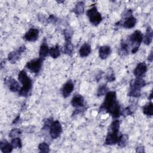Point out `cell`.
Wrapping results in <instances>:
<instances>
[{
    "label": "cell",
    "mask_w": 153,
    "mask_h": 153,
    "mask_svg": "<svg viewBox=\"0 0 153 153\" xmlns=\"http://www.w3.org/2000/svg\"><path fill=\"white\" fill-rule=\"evenodd\" d=\"M99 111H106L114 118H117L121 115L120 106L117 100L116 93L115 91H108L106 94L105 100L100 106Z\"/></svg>",
    "instance_id": "6da1fadb"
},
{
    "label": "cell",
    "mask_w": 153,
    "mask_h": 153,
    "mask_svg": "<svg viewBox=\"0 0 153 153\" xmlns=\"http://www.w3.org/2000/svg\"><path fill=\"white\" fill-rule=\"evenodd\" d=\"M120 121L115 120L111 124L108 132L105 139V144L107 145H112L118 143L120 136H119Z\"/></svg>",
    "instance_id": "7a4b0ae2"
},
{
    "label": "cell",
    "mask_w": 153,
    "mask_h": 153,
    "mask_svg": "<svg viewBox=\"0 0 153 153\" xmlns=\"http://www.w3.org/2000/svg\"><path fill=\"white\" fill-rule=\"evenodd\" d=\"M18 79L22 84V87L20 88L19 91V94L20 96H27L32 89V80L27 76L25 70H22L20 72V73L19 74Z\"/></svg>",
    "instance_id": "3957f363"
},
{
    "label": "cell",
    "mask_w": 153,
    "mask_h": 153,
    "mask_svg": "<svg viewBox=\"0 0 153 153\" xmlns=\"http://www.w3.org/2000/svg\"><path fill=\"white\" fill-rule=\"evenodd\" d=\"M143 34L140 30H135L131 35L129 36L127 42L130 47H131V51L132 53H135L139 49L140 43L143 41Z\"/></svg>",
    "instance_id": "277c9868"
},
{
    "label": "cell",
    "mask_w": 153,
    "mask_h": 153,
    "mask_svg": "<svg viewBox=\"0 0 153 153\" xmlns=\"http://www.w3.org/2000/svg\"><path fill=\"white\" fill-rule=\"evenodd\" d=\"M146 85L145 80L141 76L137 77L130 82V88L128 93V96L138 97L140 96V89Z\"/></svg>",
    "instance_id": "5b68a950"
},
{
    "label": "cell",
    "mask_w": 153,
    "mask_h": 153,
    "mask_svg": "<svg viewBox=\"0 0 153 153\" xmlns=\"http://www.w3.org/2000/svg\"><path fill=\"white\" fill-rule=\"evenodd\" d=\"M87 16L89 19L90 22L94 26L98 25L102 20L100 13L97 11V8L94 6L87 11Z\"/></svg>",
    "instance_id": "8992f818"
},
{
    "label": "cell",
    "mask_w": 153,
    "mask_h": 153,
    "mask_svg": "<svg viewBox=\"0 0 153 153\" xmlns=\"http://www.w3.org/2000/svg\"><path fill=\"white\" fill-rule=\"evenodd\" d=\"M43 59L42 58H38L33 59L26 63V67L32 72L37 74L39 72L41 68Z\"/></svg>",
    "instance_id": "52a82bcc"
},
{
    "label": "cell",
    "mask_w": 153,
    "mask_h": 153,
    "mask_svg": "<svg viewBox=\"0 0 153 153\" xmlns=\"http://www.w3.org/2000/svg\"><path fill=\"white\" fill-rule=\"evenodd\" d=\"M62 131V126L59 121H53L50 127V134L52 139L59 137Z\"/></svg>",
    "instance_id": "ba28073f"
},
{
    "label": "cell",
    "mask_w": 153,
    "mask_h": 153,
    "mask_svg": "<svg viewBox=\"0 0 153 153\" xmlns=\"http://www.w3.org/2000/svg\"><path fill=\"white\" fill-rule=\"evenodd\" d=\"M26 50V47L22 45L17 50L10 52L8 55V59L11 63H15L20 58L22 53Z\"/></svg>",
    "instance_id": "9c48e42d"
},
{
    "label": "cell",
    "mask_w": 153,
    "mask_h": 153,
    "mask_svg": "<svg viewBox=\"0 0 153 153\" xmlns=\"http://www.w3.org/2000/svg\"><path fill=\"white\" fill-rule=\"evenodd\" d=\"M4 84L13 92H17L20 89L18 82L11 76H7L4 79Z\"/></svg>",
    "instance_id": "30bf717a"
},
{
    "label": "cell",
    "mask_w": 153,
    "mask_h": 153,
    "mask_svg": "<svg viewBox=\"0 0 153 153\" xmlns=\"http://www.w3.org/2000/svg\"><path fill=\"white\" fill-rule=\"evenodd\" d=\"M39 36V30L35 27L30 28L24 35L25 40L30 42H34L37 40Z\"/></svg>",
    "instance_id": "8fae6325"
},
{
    "label": "cell",
    "mask_w": 153,
    "mask_h": 153,
    "mask_svg": "<svg viewBox=\"0 0 153 153\" xmlns=\"http://www.w3.org/2000/svg\"><path fill=\"white\" fill-rule=\"evenodd\" d=\"M74 88V83L71 80L68 81L62 87V94L65 98L68 97L72 92Z\"/></svg>",
    "instance_id": "7c38bea8"
},
{
    "label": "cell",
    "mask_w": 153,
    "mask_h": 153,
    "mask_svg": "<svg viewBox=\"0 0 153 153\" xmlns=\"http://www.w3.org/2000/svg\"><path fill=\"white\" fill-rule=\"evenodd\" d=\"M147 71V66L145 62L139 63L133 71V74L136 77L142 76Z\"/></svg>",
    "instance_id": "4fadbf2b"
},
{
    "label": "cell",
    "mask_w": 153,
    "mask_h": 153,
    "mask_svg": "<svg viewBox=\"0 0 153 153\" xmlns=\"http://www.w3.org/2000/svg\"><path fill=\"white\" fill-rule=\"evenodd\" d=\"M71 103L74 107H76V108H81L84 106V99L81 95L76 94L72 99Z\"/></svg>",
    "instance_id": "5bb4252c"
},
{
    "label": "cell",
    "mask_w": 153,
    "mask_h": 153,
    "mask_svg": "<svg viewBox=\"0 0 153 153\" xmlns=\"http://www.w3.org/2000/svg\"><path fill=\"white\" fill-rule=\"evenodd\" d=\"M49 50L50 49L48 48V47L47 44L46 40L45 39H44V40L42 42V44L40 46V48L39 51V57L44 59L49 54Z\"/></svg>",
    "instance_id": "9a60e30c"
},
{
    "label": "cell",
    "mask_w": 153,
    "mask_h": 153,
    "mask_svg": "<svg viewBox=\"0 0 153 153\" xmlns=\"http://www.w3.org/2000/svg\"><path fill=\"white\" fill-rule=\"evenodd\" d=\"M91 51V49L90 45L87 43H85L80 47L79 50V53L81 57H85L88 56L90 54Z\"/></svg>",
    "instance_id": "2e32d148"
},
{
    "label": "cell",
    "mask_w": 153,
    "mask_h": 153,
    "mask_svg": "<svg viewBox=\"0 0 153 153\" xmlns=\"http://www.w3.org/2000/svg\"><path fill=\"white\" fill-rule=\"evenodd\" d=\"M111 52V50L110 47L107 45L102 46L100 47L99 50V57L102 59H105L109 56Z\"/></svg>",
    "instance_id": "e0dca14e"
},
{
    "label": "cell",
    "mask_w": 153,
    "mask_h": 153,
    "mask_svg": "<svg viewBox=\"0 0 153 153\" xmlns=\"http://www.w3.org/2000/svg\"><path fill=\"white\" fill-rule=\"evenodd\" d=\"M136 23V18L133 16H130L129 17L125 19L124 22L121 25H122L125 28L130 29L133 27L135 26Z\"/></svg>",
    "instance_id": "ac0fdd59"
},
{
    "label": "cell",
    "mask_w": 153,
    "mask_h": 153,
    "mask_svg": "<svg viewBox=\"0 0 153 153\" xmlns=\"http://www.w3.org/2000/svg\"><path fill=\"white\" fill-rule=\"evenodd\" d=\"M0 148L2 152L9 153L12 151L13 147L11 143H10L5 140H3L0 142Z\"/></svg>",
    "instance_id": "d6986e66"
},
{
    "label": "cell",
    "mask_w": 153,
    "mask_h": 153,
    "mask_svg": "<svg viewBox=\"0 0 153 153\" xmlns=\"http://www.w3.org/2000/svg\"><path fill=\"white\" fill-rule=\"evenodd\" d=\"M152 36H153V32L151 27H148L146 30V33L145 36L143 37V41L145 43V44L148 45H149L152 40Z\"/></svg>",
    "instance_id": "ffe728a7"
},
{
    "label": "cell",
    "mask_w": 153,
    "mask_h": 153,
    "mask_svg": "<svg viewBox=\"0 0 153 153\" xmlns=\"http://www.w3.org/2000/svg\"><path fill=\"white\" fill-rule=\"evenodd\" d=\"M143 112L144 114L148 116H152L153 115V103L152 102L146 104L143 107Z\"/></svg>",
    "instance_id": "44dd1931"
},
{
    "label": "cell",
    "mask_w": 153,
    "mask_h": 153,
    "mask_svg": "<svg viewBox=\"0 0 153 153\" xmlns=\"http://www.w3.org/2000/svg\"><path fill=\"white\" fill-rule=\"evenodd\" d=\"M49 54L51 57L54 59L57 58L59 56H60V51L59 45H56L55 46L52 47L49 50Z\"/></svg>",
    "instance_id": "7402d4cb"
},
{
    "label": "cell",
    "mask_w": 153,
    "mask_h": 153,
    "mask_svg": "<svg viewBox=\"0 0 153 153\" xmlns=\"http://www.w3.org/2000/svg\"><path fill=\"white\" fill-rule=\"evenodd\" d=\"M73 11L78 15H80L82 14L84 11V4L83 2L80 1L78 2L76 5L75 8H74Z\"/></svg>",
    "instance_id": "603a6c76"
},
{
    "label": "cell",
    "mask_w": 153,
    "mask_h": 153,
    "mask_svg": "<svg viewBox=\"0 0 153 153\" xmlns=\"http://www.w3.org/2000/svg\"><path fill=\"white\" fill-rule=\"evenodd\" d=\"M11 143L13 148H15V149L20 148L22 146L21 139L19 137L12 139Z\"/></svg>",
    "instance_id": "cb8c5ba5"
},
{
    "label": "cell",
    "mask_w": 153,
    "mask_h": 153,
    "mask_svg": "<svg viewBox=\"0 0 153 153\" xmlns=\"http://www.w3.org/2000/svg\"><path fill=\"white\" fill-rule=\"evenodd\" d=\"M127 142H128V136L126 134H123L120 136L118 143L120 147H124L126 145Z\"/></svg>",
    "instance_id": "d4e9b609"
},
{
    "label": "cell",
    "mask_w": 153,
    "mask_h": 153,
    "mask_svg": "<svg viewBox=\"0 0 153 153\" xmlns=\"http://www.w3.org/2000/svg\"><path fill=\"white\" fill-rule=\"evenodd\" d=\"M22 133L21 130L19 128H13L9 133V137L13 139L15 137H19Z\"/></svg>",
    "instance_id": "484cf974"
},
{
    "label": "cell",
    "mask_w": 153,
    "mask_h": 153,
    "mask_svg": "<svg viewBox=\"0 0 153 153\" xmlns=\"http://www.w3.org/2000/svg\"><path fill=\"white\" fill-rule=\"evenodd\" d=\"M108 88H107V87L105 84L102 85L99 87V88L97 90V95L98 96H101L105 95L108 92Z\"/></svg>",
    "instance_id": "4316f807"
},
{
    "label": "cell",
    "mask_w": 153,
    "mask_h": 153,
    "mask_svg": "<svg viewBox=\"0 0 153 153\" xmlns=\"http://www.w3.org/2000/svg\"><path fill=\"white\" fill-rule=\"evenodd\" d=\"M38 149L41 152L47 153L49 152V146L45 142H42L39 143L38 145Z\"/></svg>",
    "instance_id": "83f0119b"
},
{
    "label": "cell",
    "mask_w": 153,
    "mask_h": 153,
    "mask_svg": "<svg viewBox=\"0 0 153 153\" xmlns=\"http://www.w3.org/2000/svg\"><path fill=\"white\" fill-rule=\"evenodd\" d=\"M53 122V121L52 119H50V118L45 119V120H44V126H43L42 129L44 128V130H46V129H47L48 128H50Z\"/></svg>",
    "instance_id": "f1b7e54d"
},
{
    "label": "cell",
    "mask_w": 153,
    "mask_h": 153,
    "mask_svg": "<svg viewBox=\"0 0 153 153\" xmlns=\"http://www.w3.org/2000/svg\"><path fill=\"white\" fill-rule=\"evenodd\" d=\"M132 114V111L130 110L129 107H127L125 108L122 112H121V115H123L124 116H127V115H130Z\"/></svg>",
    "instance_id": "f546056e"
},
{
    "label": "cell",
    "mask_w": 153,
    "mask_h": 153,
    "mask_svg": "<svg viewBox=\"0 0 153 153\" xmlns=\"http://www.w3.org/2000/svg\"><path fill=\"white\" fill-rule=\"evenodd\" d=\"M106 80L108 81V82H112L114 81L115 79V75L114 73H111L109 75H108L106 77Z\"/></svg>",
    "instance_id": "4dcf8cb0"
},
{
    "label": "cell",
    "mask_w": 153,
    "mask_h": 153,
    "mask_svg": "<svg viewBox=\"0 0 153 153\" xmlns=\"http://www.w3.org/2000/svg\"><path fill=\"white\" fill-rule=\"evenodd\" d=\"M57 20V19L53 15H51L48 19H47V22L48 23H55V22Z\"/></svg>",
    "instance_id": "1f68e13d"
},
{
    "label": "cell",
    "mask_w": 153,
    "mask_h": 153,
    "mask_svg": "<svg viewBox=\"0 0 153 153\" xmlns=\"http://www.w3.org/2000/svg\"><path fill=\"white\" fill-rule=\"evenodd\" d=\"M136 151L137 152H140V153L144 152H145V151H144V146H138L136 148Z\"/></svg>",
    "instance_id": "d6a6232c"
},
{
    "label": "cell",
    "mask_w": 153,
    "mask_h": 153,
    "mask_svg": "<svg viewBox=\"0 0 153 153\" xmlns=\"http://www.w3.org/2000/svg\"><path fill=\"white\" fill-rule=\"evenodd\" d=\"M19 120H20V116H17V117L14 119V120L13 121V124H17V123H19Z\"/></svg>",
    "instance_id": "836d02e7"
},
{
    "label": "cell",
    "mask_w": 153,
    "mask_h": 153,
    "mask_svg": "<svg viewBox=\"0 0 153 153\" xmlns=\"http://www.w3.org/2000/svg\"><path fill=\"white\" fill-rule=\"evenodd\" d=\"M152 59H153V57H152V52L151 51V52L150 55L148 56V60L150 62H152Z\"/></svg>",
    "instance_id": "e575fe53"
},
{
    "label": "cell",
    "mask_w": 153,
    "mask_h": 153,
    "mask_svg": "<svg viewBox=\"0 0 153 153\" xmlns=\"http://www.w3.org/2000/svg\"><path fill=\"white\" fill-rule=\"evenodd\" d=\"M152 93L151 92V94H150V96H149V99H150V100L152 99Z\"/></svg>",
    "instance_id": "d590c367"
}]
</instances>
